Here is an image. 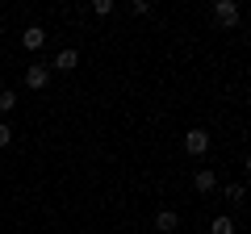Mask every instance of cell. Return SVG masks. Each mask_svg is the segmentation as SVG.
I'll list each match as a JSON object with an SVG mask.
<instances>
[{"mask_svg":"<svg viewBox=\"0 0 251 234\" xmlns=\"http://www.w3.org/2000/svg\"><path fill=\"white\" fill-rule=\"evenodd\" d=\"M50 84V63H29L25 67V88L29 92H42Z\"/></svg>","mask_w":251,"mask_h":234,"instance_id":"6da1fadb","label":"cell"},{"mask_svg":"<svg viewBox=\"0 0 251 234\" xmlns=\"http://www.w3.org/2000/svg\"><path fill=\"white\" fill-rule=\"evenodd\" d=\"M184 151L193 155V159H201V155L209 151V130H188L184 134Z\"/></svg>","mask_w":251,"mask_h":234,"instance_id":"7a4b0ae2","label":"cell"},{"mask_svg":"<svg viewBox=\"0 0 251 234\" xmlns=\"http://www.w3.org/2000/svg\"><path fill=\"white\" fill-rule=\"evenodd\" d=\"M214 188H218V171H214V167H197V171H193V192L209 197Z\"/></svg>","mask_w":251,"mask_h":234,"instance_id":"3957f363","label":"cell"},{"mask_svg":"<svg viewBox=\"0 0 251 234\" xmlns=\"http://www.w3.org/2000/svg\"><path fill=\"white\" fill-rule=\"evenodd\" d=\"M214 21L226 25V29L239 25V4H234V0H218V4H214Z\"/></svg>","mask_w":251,"mask_h":234,"instance_id":"277c9868","label":"cell"},{"mask_svg":"<svg viewBox=\"0 0 251 234\" xmlns=\"http://www.w3.org/2000/svg\"><path fill=\"white\" fill-rule=\"evenodd\" d=\"M21 46H25V50H42V46H46V29H42V25H25Z\"/></svg>","mask_w":251,"mask_h":234,"instance_id":"5b68a950","label":"cell"},{"mask_svg":"<svg viewBox=\"0 0 251 234\" xmlns=\"http://www.w3.org/2000/svg\"><path fill=\"white\" fill-rule=\"evenodd\" d=\"M75 67H80V50H59V59H54L50 63V71H75Z\"/></svg>","mask_w":251,"mask_h":234,"instance_id":"8992f818","label":"cell"},{"mask_svg":"<svg viewBox=\"0 0 251 234\" xmlns=\"http://www.w3.org/2000/svg\"><path fill=\"white\" fill-rule=\"evenodd\" d=\"M176 226H180V213H176V209H159V213H155V230H159V234H172Z\"/></svg>","mask_w":251,"mask_h":234,"instance_id":"52a82bcc","label":"cell"},{"mask_svg":"<svg viewBox=\"0 0 251 234\" xmlns=\"http://www.w3.org/2000/svg\"><path fill=\"white\" fill-rule=\"evenodd\" d=\"M209 234H234V222H230V217H214V222H209Z\"/></svg>","mask_w":251,"mask_h":234,"instance_id":"ba28073f","label":"cell"},{"mask_svg":"<svg viewBox=\"0 0 251 234\" xmlns=\"http://www.w3.org/2000/svg\"><path fill=\"white\" fill-rule=\"evenodd\" d=\"M17 109V92L13 88H0V113H13Z\"/></svg>","mask_w":251,"mask_h":234,"instance_id":"9c48e42d","label":"cell"},{"mask_svg":"<svg viewBox=\"0 0 251 234\" xmlns=\"http://www.w3.org/2000/svg\"><path fill=\"white\" fill-rule=\"evenodd\" d=\"M92 13H97V17H109V13H113V0H97V4H92Z\"/></svg>","mask_w":251,"mask_h":234,"instance_id":"30bf717a","label":"cell"},{"mask_svg":"<svg viewBox=\"0 0 251 234\" xmlns=\"http://www.w3.org/2000/svg\"><path fill=\"white\" fill-rule=\"evenodd\" d=\"M13 142V126H9V121H0V146H9Z\"/></svg>","mask_w":251,"mask_h":234,"instance_id":"8fae6325","label":"cell"},{"mask_svg":"<svg viewBox=\"0 0 251 234\" xmlns=\"http://www.w3.org/2000/svg\"><path fill=\"white\" fill-rule=\"evenodd\" d=\"M226 197H230L234 205H239V201H243V184H230V188H226Z\"/></svg>","mask_w":251,"mask_h":234,"instance_id":"7c38bea8","label":"cell"}]
</instances>
